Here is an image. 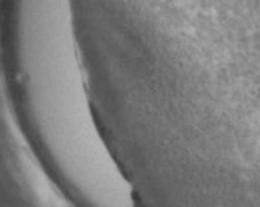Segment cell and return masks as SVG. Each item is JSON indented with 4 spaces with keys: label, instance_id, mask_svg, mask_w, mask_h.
I'll list each match as a JSON object with an SVG mask.
<instances>
[{
    "label": "cell",
    "instance_id": "1",
    "mask_svg": "<svg viewBox=\"0 0 260 207\" xmlns=\"http://www.w3.org/2000/svg\"><path fill=\"white\" fill-rule=\"evenodd\" d=\"M20 58L53 156L74 178L119 181L81 87L71 0H13Z\"/></svg>",
    "mask_w": 260,
    "mask_h": 207
}]
</instances>
